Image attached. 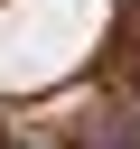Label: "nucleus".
<instances>
[{
	"label": "nucleus",
	"instance_id": "1",
	"mask_svg": "<svg viewBox=\"0 0 140 149\" xmlns=\"http://www.w3.org/2000/svg\"><path fill=\"white\" fill-rule=\"evenodd\" d=\"M0 149H140V0H0Z\"/></svg>",
	"mask_w": 140,
	"mask_h": 149
}]
</instances>
